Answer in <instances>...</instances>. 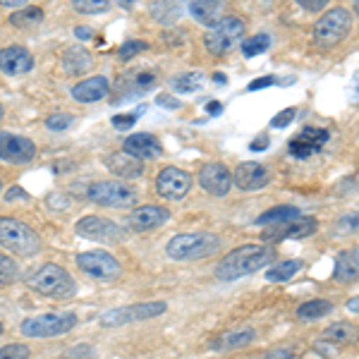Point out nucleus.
Listing matches in <instances>:
<instances>
[{"mask_svg": "<svg viewBox=\"0 0 359 359\" xmlns=\"http://www.w3.org/2000/svg\"><path fill=\"white\" fill-rule=\"evenodd\" d=\"M273 257L276 254L269 245H242L218 262L216 278L228 283V280H237V278L252 276L257 271L266 269L269 264H273Z\"/></svg>", "mask_w": 359, "mask_h": 359, "instance_id": "1", "label": "nucleus"}, {"mask_svg": "<svg viewBox=\"0 0 359 359\" xmlns=\"http://www.w3.org/2000/svg\"><path fill=\"white\" fill-rule=\"evenodd\" d=\"M221 249L218 235L211 233H182L170 237L165 245V254L172 262H196V259H206Z\"/></svg>", "mask_w": 359, "mask_h": 359, "instance_id": "2", "label": "nucleus"}, {"mask_svg": "<svg viewBox=\"0 0 359 359\" xmlns=\"http://www.w3.org/2000/svg\"><path fill=\"white\" fill-rule=\"evenodd\" d=\"M0 247L17 257H36L41 252V237L32 225L10 216H0Z\"/></svg>", "mask_w": 359, "mask_h": 359, "instance_id": "3", "label": "nucleus"}, {"mask_svg": "<svg viewBox=\"0 0 359 359\" xmlns=\"http://www.w3.org/2000/svg\"><path fill=\"white\" fill-rule=\"evenodd\" d=\"M27 285L32 287L34 292L43 294V297H53V299H67L77 292V283H74L72 276L57 264H43L36 273L29 276Z\"/></svg>", "mask_w": 359, "mask_h": 359, "instance_id": "4", "label": "nucleus"}, {"mask_svg": "<svg viewBox=\"0 0 359 359\" xmlns=\"http://www.w3.org/2000/svg\"><path fill=\"white\" fill-rule=\"evenodd\" d=\"M77 326L74 311H48V314L29 316L20 323V331L27 338H60Z\"/></svg>", "mask_w": 359, "mask_h": 359, "instance_id": "5", "label": "nucleus"}, {"mask_svg": "<svg viewBox=\"0 0 359 359\" xmlns=\"http://www.w3.org/2000/svg\"><path fill=\"white\" fill-rule=\"evenodd\" d=\"M352 22L355 20H352L350 10H345V8L326 10V13L316 20L314 32H311L314 43L318 48H333V46H338L347 34H350Z\"/></svg>", "mask_w": 359, "mask_h": 359, "instance_id": "6", "label": "nucleus"}, {"mask_svg": "<svg viewBox=\"0 0 359 359\" xmlns=\"http://www.w3.org/2000/svg\"><path fill=\"white\" fill-rule=\"evenodd\" d=\"M242 39H245V22L233 15L213 22L211 29L204 34V43L211 55L230 53L237 43H242Z\"/></svg>", "mask_w": 359, "mask_h": 359, "instance_id": "7", "label": "nucleus"}, {"mask_svg": "<svg viewBox=\"0 0 359 359\" xmlns=\"http://www.w3.org/2000/svg\"><path fill=\"white\" fill-rule=\"evenodd\" d=\"M168 311L165 302H142V304H127L118 306V309H108L98 316V323L103 328H115V326H125V323H135V321H149Z\"/></svg>", "mask_w": 359, "mask_h": 359, "instance_id": "8", "label": "nucleus"}, {"mask_svg": "<svg viewBox=\"0 0 359 359\" xmlns=\"http://www.w3.org/2000/svg\"><path fill=\"white\" fill-rule=\"evenodd\" d=\"M86 196H89L94 204L106 206V208H132L137 204V192L132 187H127L120 180H106V182H94L89 189H86Z\"/></svg>", "mask_w": 359, "mask_h": 359, "instance_id": "9", "label": "nucleus"}, {"mask_svg": "<svg viewBox=\"0 0 359 359\" xmlns=\"http://www.w3.org/2000/svg\"><path fill=\"white\" fill-rule=\"evenodd\" d=\"M74 233L79 237H86L91 242H101V245H120L125 240L127 233L125 228H120L118 223L108 221L101 216H86L74 225Z\"/></svg>", "mask_w": 359, "mask_h": 359, "instance_id": "10", "label": "nucleus"}, {"mask_svg": "<svg viewBox=\"0 0 359 359\" xmlns=\"http://www.w3.org/2000/svg\"><path fill=\"white\" fill-rule=\"evenodd\" d=\"M77 266L79 271H84L86 276L96 278V280H118L123 276V266H120L118 259L108 252H82L77 257Z\"/></svg>", "mask_w": 359, "mask_h": 359, "instance_id": "11", "label": "nucleus"}, {"mask_svg": "<svg viewBox=\"0 0 359 359\" xmlns=\"http://www.w3.org/2000/svg\"><path fill=\"white\" fill-rule=\"evenodd\" d=\"M318 228L316 218H306V216H294L290 221L273 223L264 230L262 237L266 242H280V240H304V237L314 235Z\"/></svg>", "mask_w": 359, "mask_h": 359, "instance_id": "12", "label": "nucleus"}, {"mask_svg": "<svg viewBox=\"0 0 359 359\" xmlns=\"http://www.w3.org/2000/svg\"><path fill=\"white\" fill-rule=\"evenodd\" d=\"M189 189H192V175L184 172L182 168H163L156 177V192L161 199L180 201L187 196Z\"/></svg>", "mask_w": 359, "mask_h": 359, "instance_id": "13", "label": "nucleus"}, {"mask_svg": "<svg viewBox=\"0 0 359 359\" xmlns=\"http://www.w3.org/2000/svg\"><path fill=\"white\" fill-rule=\"evenodd\" d=\"M230 175H233V182L242 192H257V189H264L266 184L271 182L269 168L257 163V161H245V163L237 165L235 172H230Z\"/></svg>", "mask_w": 359, "mask_h": 359, "instance_id": "14", "label": "nucleus"}, {"mask_svg": "<svg viewBox=\"0 0 359 359\" xmlns=\"http://www.w3.org/2000/svg\"><path fill=\"white\" fill-rule=\"evenodd\" d=\"M36 156V147L32 139L17 137L10 132H0V158L8 163H29Z\"/></svg>", "mask_w": 359, "mask_h": 359, "instance_id": "15", "label": "nucleus"}, {"mask_svg": "<svg viewBox=\"0 0 359 359\" xmlns=\"http://www.w3.org/2000/svg\"><path fill=\"white\" fill-rule=\"evenodd\" d=\"M199 184L213 196H225L233 187V175L223 163H204L199 170Z\"/></svg>", "mask_w": 359, "mask_h": 359, "instance_id": "16", "label": "nucleus"}, {"mask_svg": "<svg viewBox=\"0 0 359 359\" xmlns=\"http://www.w3.org/2000/svg\"><path fill=\"white\" fill-rule=\"evenodd\" d=\"M328 130L323 127H304L297 137L290 142V154L294 158H309V156L318 154L323 149V144L328 142Z\"/></svg>", "mask_w": 359, "mask_h": 359, "instance_id": "17", "label": "nucleus"}, {"mask_svg": "<svg viewBox=\"0 0 359 359\" xmlns=\"http://www.w3.org/2000/svg\"><path fill=\"white\" fill-rule=\"evenodd\" d=\"M170 211L165 206H139L127 216V223L135 233H147V230H156L163 223H168Z\"/></svg>", "mask_w": 359, "mask_h": 359, "instance_id": "18", "label": "nucleus"}, {"mask_svg": "<svg viewBox=\"0 0 359 359\" xmlns=\"http://www.w3.org/2000/svg\"><path fill=\"white\" fill-rule=\"evenodd\" d=\"M34 67V55L29 53L25 46H5L0 50V69L5 74H13V77H20V74L32 72Z\"/></svg>", "mask_w": 359, "mask_h": 359, "instance_id": "19", "label": "nucleus"}, {"mask_svg": "<svg viewBox=\"0 0 359 359\" xmlns=\"http://www.w3.org/2000/svg\"><path fill=\"white\" fill-rule=\"evenodd\" d=\"M123 151L135 156V158H139V161H149V158H158L163 149H161V142L154 135H149V132H139V135H132V137L125 139Z\"/></svg>", "mask_w": 359, "mask_h": 359, "instance_id": "20", "label": "nucleus"}, {"mask_svg": "<svg viewBox=\"0 0 359 359\" xmlns=\"http://www.w3.org/2000/svg\"><path fill=\"white\" fill-rule=\"evenodd\" d=\"M111 91V82L106 77H89V79H82L79 84L72 86V96L77 98L79 103H94V101H101V98L108 96Z\"/></svg>", "mask_w": 359, "mask_h": 359, "instance_id": "21", "label": "nucleus"}, {"mask_svg": "<svg viewBox=\"0 0 359 359\" xmlns=\"http://www.w3.org/2000/svg\"><path fill=\"white\" fill-rule=\"evenodd\" d=\"M106 165H108V170L120 180H135L144 172V161H139V158H135V156H130L125 151L123 154H111L106 161Z\"/></svg>", "mask_w": 359, "mask_h": 359, "instance_id": "22", "label": "nucleus"}, {"mask_svg": "<svg viewBox=\"0 0 359 359\" xmlns=\"http://www.w3.org/2000/svg\"><path fill=\"white\" fill-rule=\"evenodd\" d=\"M357 271H359V262H357V249H345L335 257V271H333V280L340 283V285H350V283L357 280Z\"/></svg>", "mask_w": 359, "mask_h": 359, "instance_id": "23", "label": "nucleus"}, {"mask_svg": "<svg viewBox=\"0 0 359 359\" xmlns=\"http://www.w3.org/2000/svg\"><path fill=\"white\" fill-rule=\"evenodd\" d=\"M189 15L194 17L199 25L204 27H211L213 22L221 20V3L218 0H192L189 3Z\"/></svg>", "mask_w": 359, "mask_h": 359, "instance_id": "24", "label": "nucleus"}, {"mask_svg": "<svg viewBox=\"0 0 359 359\" xmlns=\"http://www.w3.org/2000/svg\"><path fill=\"white\" fill-rule=\"evenodd\" d=\"M60 65H62V69H65L67 74L86 72V69L91 67V55H89V50H86V48L77 46V48H69L67 53L62 55Z\"/></svg>", "mask_w": 359, "mask_h": 359, "instance_id": "25", "label": "nucleus"}, {"mask_svg": "<svg viewBox=\"0 0 359 359\" xmlns=\"http://www.w3.org/2000/svg\"><path fill=\"white\" fill-rule=\"evenodd\" d=\"M257 340V331L254 328H245V331H228L218 340H213L216 350H233V347H245Z\"/></svg>", "mask_w": 359, "mask_h": 359, "instance_id": "26", "label": "nucleus"}, {"mask_svg": "<svg viewBox=\"0 0 359 359\" xmlns=\"http://www.w3.org/2000/svg\"><path fill=\"white\" fill-rule=\"evenodd\" d=\"M151 15L163 25H172L182 15V0H154Z\"/></svg>", "mask_w": 359, "mask_h": 359, "instance_id": "27", "label": "nucleus"}, {"mask_svg": "<svg viewBox=\"0 0 359 359\" xmlns=\"http://www.w3.org/2000/svg\"><path fill=\"white\" fill-rule=\"evenodd\" d=\"M333 311V304L328 299H309V302L297 306V318L299 321H316V318H323Z\"/></svg>", "mask_w": 359, "mask_h": 359, "instance_id": "28", "label": "nucleus"}, {"mask_svg": "<svg viewBox=\"0 0 359 359\" xmlns=\"http://www.w3.org/2000/svg\"><path fill=\"white\" fill-rule=\"evenodd\" d=\"M299 271H302V262H299V259H287V262H280V264L271 266L269 273H266V280L285 283V280H290L292 276H297Z\"/></svg>", "mask_w": 359, "mask_h": 359, "instance_id": "29", "label": "nucleus"}, {"mask_svg": "<svg viewBox=\"0 0 359 359\" xmlns=\"http://www.w3.org/2000/svg\"><path fill=\"white\" fill-rule=\"evenodd\" d=\"M204 72H184V74H177L175 79H172V89L177 91V94H194V91H199L201 86H204Z\"/></svg>", "mask_w": 359, "mask_h": 359, "instance_id": "30", "label": "nucleus"}, {"mask_svg": "<svg viewBox=\"0 0 359 359\" xmlns=\"http://www.w3.org/2000/svg\"><path fill=\"white\" fill-rule=\"evenodd\" d=\"M43 20V10L32 5V8H22L17 13L10 15V25L17 27V29H27V27H36L39 22Z\"/></svg>", "mask_w": 359, "mask_h": 359, "instance_id": "31", "label": "nucleus"}, {"mask_svg": "<svg viewBox=\"0 0 359 359\" xmlns=\"http://www.w3.org/2000/svg\"><path fill=\"white\" fill-rule=\"evenodd\" d=\"M299 216V208L294 206H273L269 211H264L262 216L257 218V225H273V223H283V221H290V218Z\"/></svg>", "mask_w": 359, "mask_h": 359, "instance_id": "32", "label": "nucleus"}, {"mask_svg": "<svg viewBox=\"0 0 359 359\" xmlns=\"http://www.w3.org/2000/svg\"><path fill=\"white\" fill-rule=\"evenodd\" d=\"M269 48H271V36H269V34H257V36L245 39V41H242V53H245V57L262 55Z\"/></svg>", "mask_w": 359, "mask_h": 359, "instance_id": "33", "label": "nucleus"}, {"mask_svg": "<svg viewBox=\"0 0 359 359\" xmlns=\"http://www.w3.org/2000/svg\"><path fill=\"white\" fill-rule=\"evenodd\" d=\"M323 333H326V338L333 340V343H350V340H355L357 328L347 321H340V323H333L331 328H326Z\"/></svg>", "mask_w": 359, "mask_h": 359, "instance_id": "34", "label": "nucleus"}, {"mask_svg": "<svg viewBox=\"0 0 359 359\" xmlns=\"http://www.w3.org/2000/svg\"><path fill=\"white\" fill-rule=\"evenodd\" d=\"M17 280H20V269H17V264L10 257L0 254V287H8Z\"/></svg>", "mask_w": 359, "mask_h": 359, "instance_id": "35", "label": "nucleus"}, {"mask_svg": "<svg viewBox=\"0 0 359 359\" xmlns=\"http://www.w3.org/2000/svg\"><path fill=\"white\" fill-rule=\"evenodd\" d=\"M72 8L82 15H101L111 10V0H72Z\"/></svg>", "mask_w": 359, "mask_h": 359, "instance_id": "36", "label": "nucleus"}, {"mask_svg": "<svg viewBox=\"0 0 359 359\" xmlns=\"http://www.w3.org/2000/svg\"><path fill=\"white\" fill-rule=\"evenodd\" d=\"M132 84H135V91H139V94H144V91L154 89V84H156V72H154V69H142V72H137L135 77H132Z\"/></svg>", "mask_w": 359, "mask_h": 359, "instance_id": "37", "label": "nucleus"}, {"mask_svg": "<svg viewBox=\"0 0 359 359\" xmlns=\"http://www.w3.org/2000/svg\"><path fill=\"white\" fill-rule=\"evenodd\" d=\"M74 123V115L69 113H55V115H48V120H46V127L48 130H67V127H72Z\"/></svg>", "mask_w": 359, "mask_h": 359, "instance_id": "38", "label": "nucleus"}, {"mask_svg": "<svg viewBox=\"0 0 359 359\" xmlns=\"http://www.w3.org/2000/svg\"><path fill=\"white\" fill-rule=\"evenodd\" d=\"M29 357V347L20 343H10L5 347H0V359H27Z\"/></svg>", "mask_w": 359, "mask_h": 359, "instance_id": "39", "label": "nucleus"}, {"mask_svg": "<svg viewBox=\"0 0 359 359\" xmlns=\"http://www.w3.org/2000/svg\"><path fill=\"white\" fill-rule=\"evenodd\" d=\"M149 43L147 41H127L125 46H120V60H130L132 55L142 53V50H147Z\"/></svg>", "mask_w": 359, "mask_h": 359, "instance_id": "40", "label": "nucleus"}, {"mask_svg": "<svg viewBox=\"0 0 359 359\" xmlns=\"http://www.w3.org/2000/svg\"><path fill=\"white\" fill-rule=\"evenodd\" d=\"M139 115H142V108H139V111H132V113H125V115H115L113 127H115V130H130Z\"/></svg>", "mask_w": 359, "mask_h": 359, "instance_id": "41", "label": "nucleus"}, {"mask_svg": "<svg viewBox=\"0 0 359 359\" xmlns=\"http://www.w3.org/2000/svg\"><path fill=\"white\" fill-rule=\"evenodd\" d=\"M294 115H297V111L294 108H285V111H280L278 115H273V120H271V125L278 127V130H283V127H287L294 120Z\"/></svg>", "mask_w": 359, "mask_h": 359, "instance_id": "42", "label": "nucleus"}, {"mask_svg": "<svg viewBox=\"0 0 359 359\" xmlns=\"http://www.w3.org/2000/svg\"><path fill=\"white\" fill-rule=\"evenodd\" d=\"M264 359H294V352L287 350V347H276V350L266 352Z\"/></svg>", "mask_w": 359, "mask_h": 359, "instance_id": "43", "label": "nucleus"}, {"mask_svg": "<svg viewBox=\"0 0 359 359\" xmlns=\"http://www.w3.org/2000/svg\"><path fill=\"white\" fill-rule=\"evenodd\" d=\"M278 79L273 77V74H269V77H259V79H254L252 84L247 86V91H259V89H266V86H271V84H276Z\"/></svg>", "mask_w": 359, "mask_h": 359, "instance_id": "44", "label": "nucleus"}, {"mask_svg": "<svg viewBox=\"0 0 359 359\" xmlns=\"http://www.w3.org/2000/svg\"><path fill=\"white\" fill-rule=\"evenodd\" d=\"M299 5H302L304 10H309V13H318V10H323L326 8L331 0H297Z\"/></svg>", "mask_w": 359, "mask_h": 359, "instance_id": "45", "label": "nucleus"}, {"mask_svg": "<svg viewBox=\"0 0 359 359\" xmlns=\"http://www.w3.org/2000/svg\"><path fill=\"white\" fill-rule=\"evenodd\" d=\"M15 199H29V194L20 187L8 189V192H5V201H15Z\"/></svg>", "mask_w": 359, "mask_h": 359, "instance_id": "46", "label": "nucleus"}, {"mask_svg": "<svg viewBox=\"0 0 359 359\" xmlns=\"http://www.w3.org/2000/svg\"><path fill=\"white\" fill-rule=\"evenodd\" d=\"M158 106H163V108H180V101L177 98H172V96H165V94H161L158 96Z\"/></svg>", "mask_w": 359, "mask_h": 359, "instance_id": "47", "label": "nucleus"}, {"mask_svg": "<svg viewBox=\"0 0 359 359\" xmlns=\"http://www.w3.org/2000/svg\"><path fill=\"white\" fill-rule=\"evenodd\" d=\"M0 5L3 8H25L27 0H0Z\"/></svg>", "mask_w": 359, "mask_h": 359, "instance_id": "48", "label": "nucleus"}, {"mask_svg": "<svg viewBox=\"0 0 359 359\" xmlns=\"http://www.w3.org/2000/svg\"><path fill=\"white\" fill-rule=\"evenodd\" d=\"M72 352H74V355H69L67 359H94V355L89 352V347H82V350H79L82 355H77V350H72Z\"/></svg>", "mask_w": 359, "mask_h": 359, "instance_id": "49", "label": "nucleus"}, {"mask_svg": "<svg viewBox=\"0 0 359 359\" xmlns=\"http://www.w3.org/2000/svg\"><path fill=\"white\" fill-rule=\"evenodd\" d=\"M206 111L211 113V115H221V113H223V106H221V103H218V101H208Z\"/></svg>", "mask_w": 359, "mask_h": 359, "instance_id": "50", "label": "nucleus"}, {"mask_svg": "<svg viewBox=\"0 0 359 359\" xmlns=\"http://www.w3.org/2000/svg\"><path fill=\"white\" fill-rule=\"evenodd\" d=\"M115 3H118L123 10H132V8H135V3H137V0H115Z\"/></svg>", "mask_w": 359, "mask_h": 359, "instance_id": "51", "label": "nucleus"}, {"mask_svg": "<svg viewBox=\"0 0 359 359\" xmlns=\"http://www.w3.org/2000/svg\"><path fill=\"white\" fill-rule=\"evenodd\" d=\"M74 34H77V39H91V32H89V29H84V27L74 29Z\"/></svg>", "mask_w": 359, "mask_h": 359, "instance_id": "52", "label": "nucleus"}, {"mask_svg": "<svg viewBox=\"0 0 359 359\" xmlns=\"http://www.w3.org/2000/svg\"><path fill=\"white\" fill-rule=\"evenodd\" d=\"M357 306H359V299L357 297H352L350 302H347V309H350L352 314H357Z\"/></svg>", "mask_w": 359, "mask_h": 359, "instance_id": "53", "label": "nucleus"}, {"mask_svg": "<svg viewBox=\"0 0 359 359\" xmlns=\"http://www.w3.org/2000/svg\"><path fill=\"white\" fill-rule=\"evenodd\" d=\"M259 149H266V137L259 139L257 144H252V151H259Z\"/></svg>", "mask_w": 359, "mask_h": 359, "instance_id": "54", "label": "nucleus"}, {"mask_svg": "<svg viewBox=\"0 0 359 359\" xmlns=\"http://www.w3.org/2000/svg\"><path fill=\"white\" fill-rule=\"evenodd\" d=\"M3 115H5V111H3V103H0V118H3Z\"/></svg>", "mask_w": 359, "mask_h": 359, "instance_id": "55", "label": "nucleus"}, {"mask_svg": "<svg viewBox=\"0 0 359 359\" xmlns=\"http://www.w3.org/2000/svg\"><path fill=\"white\" fill-rule=\"evenodd\" d=\"M0 189H3V182H0Z\"/></svg>", "mask_w": 359, "mask_h": 359, "instance_id": "56", "label": "nucleus"}, {"mask_svg": "<svg viewBox=\"0 0 359 359\" xmlns=\"http://www.w3.org/2000/svg\"><path fill=\"white\" fill-rule=\"evenodd\" d=\"M0 331H3V326H0Z\"/></svg>", "mask_w": 359, "mask_h": 359, "instance_id": "57", "label": "nucleus"}]
</instances>
